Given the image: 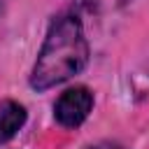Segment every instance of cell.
Here are the masks:
<instances>
[{"label":"cell","mask_w":149,"mask_h":149,"mask_svg":"<svg viewBox=\"0 0 149 149\" xmlns=\"http://www.w3.org/2000/svg\"><path fill=\"white\" fill-rule=\"evenodd\" d=\"M88 61V42L74 14H63L51 21L44 44L37 54L30 86L37 91L51 88L77 74Z\"/></svg>","instance_id":"obj_1"},{"label":"cell","mask_w":149,"mask_h":149,"mask_svg":"<svg viewBox=\"0 0 149 149\" xmlns=\"http://www.w3.org/2000/svg\"><path fill=\"white\" fill-rule=\"evenodd\" d=\"M93 107V93L86 86H74L61 93V98L54 105V116L65 128H77Z\"/></svg>","instance_id":"obj_2"},{"label":"cell","mask_w":149,"mask_h":149,"mask_svg":"<svg viewBox=\"0 0 149 149\" xmlns=\"http://www.w3.org/2000/svg\"><path fill=\"white\" fill-rule=\"evenodd\" d=\"M26 123V109L16 100L0 102V144L16 135V130Z\"/></svg>","instance_id":"obj_3"},{"label":"cell","mask_w":149,"mask_h":149,"mask_svg":"<svg viewBox=\"0 0 149 149\" xmlns=\"http://www.w3.org/2000/svg\"><path fill=\"white\" fill-rule=\"evenodd\" d=\"M84 149H126V147H121L116 142H95V144H86Z\"/></svg>","instance_id":"obj_4"}]
</instances>
